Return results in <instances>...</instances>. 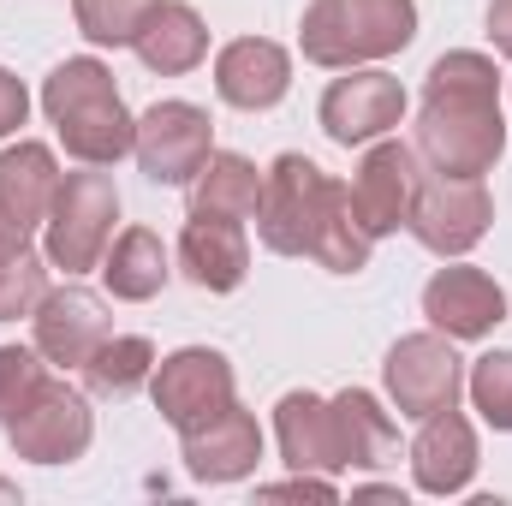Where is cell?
Listing matches in <instances>:
<instances>
[{"instance_id": "6da1fadb", "label": "cell", "mask_w": 512, "mask_h": 506, "mask_svg": "<svg viewBox=\"0 0 512 506\" xmlns=\"http://www.w3.org/2000/svg\"><path fill=\"white\" fill-rule=\"evenodd\" d=\"M411 149L435 173H453V179H483L501 161L507 120H501V72H495L489 54L453 48L429 66Z\"/></svg>"}, {"instance_id": "7a4b0ae2", "label": "cell", "mask_w": 512, "mask_h": 506, "mask_svg": "<svg viewBox=\"0 0 512 506\" xmlns=\"http://www.w3.org/2000/svg\"><path fill=\"white\" fill-rule=\"evenodd\" d=\"M42 114L54 120L66 155L84 161V167H114V161H126L131 143H137V120L126 114L120 84H114V72L96 54L60 60L42 78Z\"/></svg>"}, {"instance_id": "3957f363", "label": "cell", "mask_w": 512, "mask_h": 506, "mask_svg": "<svg viewBox=\"0 0 512 506\" xmlns=\"http://www.w3.org/2000/svg\"><path fill=\"white\" fill-rule=\"evenodd\" d=\"M411 36H417V0H310L298 24L304 60L328 72L393 60L411 48Z\"/></svg>"}, {"instance_id": "277c9868", "label": "cell", "mask_w": 512, "mask_h": 506, "mask_svg": "<svg viewBox=\"0 0 512 506\" xmlns=\"http://www.w3.org/2000/svg\"><path fill=\"white\" fill-rule=\"evenodd\" d=\"M114 221H120V191H114V179L102 167L60 173V191H54L48 221H42L48 268H66V280L102 268V256L114 245Z\"/></svg>"}, {"instance_id": "5b68a950", "label": "cell", "mask_w": 512, "mask_h": 506, "mask_svg": "<svg viewBox=\"0 0 512 506\" xmlns=\"http://www.w3.org/2000/svg\"><path fill=\"white\" fill-rule=\"evenodd\" d=\"M328 173L310 155H280L262 173V203H256V239L274 256H310L322 209H328Z\"/></svg>"}, {"instance_id": "8992f818", "label": "cell", "mask_w": 512, "mask_h": 506, "mask_svg": "<svg viewBox=\"0 0 512 506\" xmlns=\"http://www.w3.org/2000/svg\"><path fill=\"white\" fill-rule=\"evenodd\" d=\"M6 441H12V453L30 459V465H72V459H84L90 441H96V411H90V399H84L78 387H66V381L48 376L30 393V405L6 423Z\"/></svg>"}, {"instance_id": "52a82bcc", "label": "cell", "mask_w": 512, "mask_h": 506, "mask_svg": "<svg viewBox=\"0 0 512 506\" xmlns=\"http://www.w3.org/2000/svg\"><path fill=\"white\" fill-rule=\"evenodd\" d=\"M489 221H495V197L483 179H453V173H423L417 185V203H411V239L435 256H465L489 239Z\"/></svg>"}, {"instance_id": "ba28073f", "label": "cell", "mask_w": 512, "mask_h": 506, "mask_svg": "<svg viewBox=\"0 0 512 506\" xmlns=\"http://www.w3.org/2000/svg\"><path fill=\"white\" fill-rule=\"evenodd\" d=\"M382 381H387V399L399 405V417H417V423H423V417L459 405V393H465V364H459L453 340L429 328V334H405V340L387 352Z\"/></svg>"}, {"instance_id": "9c48e42d", "label": "cell", "mask_w": 512, "mask_h": 506, "mask_svg": "<svg viewBox=\"0 0 512 506\" xmlns=\"http://www.w3.org/2000/svg\"><path fill=\"white\" fill-rule=\"evenodd\" d=\"M137 167L155 185H191L197 167L215 155V120L197 102H155L137 120V143H131Z\"/></svg>"}, {"instance_id": "30bf717a", "label": "cell", "mask_w": 512, "mask_h": 506, "mask_svg": "<svg viewBox=\"0 0 512 506\" xmlns=\"http://www.w3.org/2000/svg\"><path fill=\"white\" fill-rule=\"evenodd\" d=\"M149 393H155V411H161L179 435L197 429V423H209V417H221V411L239 399L233 364H227L215 346H185V352L161 358L155 376H149Z\"/></svg>"}, {"instance_id": "8fae6325", "label": "cell", "mask_w": 512, "mask_h": 506, "mask_svg": "<svg viewBox=\"0 0 512 506\" xmlns=\"http://www.w3.org/2000/svg\"><path fill=\"white\" fill-rule=\"evenodd\" d=\"M417 185H423V155L399 137H376L358 161V179H352V209L364 221L370 239H387L411 221V203H417Z\"/></svg>"}, {"instance_id": "7c38bea8", "label": "cell", "mask_w": 512, "mask_h": 506, "mask_svg": "<svg viewBox=\"0 0 512 506\" xmlns=\"http://www.w3.org/2000/svg\"><path fill=\"white\" fill-rule=\"evenodd\" d=\"M322 131L340 143V149H358V143H376L405 120V84L393 72H352V78H334L322 90V108H316Z\"/></svg>"}, {"instance_id": "4fadbf2b", "label": "cell", "mask_w": 512, "mask_h": 506, "mask_svg": "<svg viewBox=\"0 0 512 506\" xmlns=\"http://www.w3.org/2000/svg\"><path fill=\"white\" fill-rule=\"evenodd\" d=\"M423 316L435 334L447 340H483L507 322V292L495 286V274L483 268H435L423 286Z\"/></svg>"}, {"instance_id": "5bb4252c", "label": "cell", "mask_w": 512, "mask_h": 506, "mask_svg": "<svg viewBox=\"0 0 512 506\" xmlns=\"http://www.w3.org/2000/svg\"><path fill=\"white\" fill-rule=\"evenodd\" d=\"M36 352L48 358V364H60V370H84L90 358H96V346L114 334V322H108V304L96 298V292H84V286H48V298L36 304Z\"/></svg>"}, {"instance_id": "9a60e30c", "label": "cell", "mask_w": 512, "mask_h": 506, "mask_svg": "<svg viewBox=\"0 0 512 506\" xmlns=\"http://www.w3.org/2000/svg\"><path fill=\"white\" fill-rule=\"evenodd\" d=\"M215 90L227 108H245V114H268L286 102L292 90V54L268 36H239L215 54Z\"/></svg>"}, {"instance_id": "2e32d148", "label": "cell", "mask_w": 512, "mask_h": 506, "mask_svg": "<svg viewBox=\"0 0 512 506\" xmlns=\"http://www.w3.org/2000/svg\"><path fill=\"white\" fill-rule=\"evenodd\" d=\"M179 441H185V471L197 483H245L256 465H262V429H256V417L239 399L221 417L185 429Z\"/></svg>"}, {"instance_id": "e0dca14e", "label": "cell", "mask_w": 512, "mask_h": 506, "mask_svg": "<svg viewBox=\"0 0 512 506\" xmlns=\"http://www.w3.org/2000/svg\"><path fill=\"white\" fill-rule=\"evenodd\" d=\"M477 429L459 417V405H447V411H435V417H423V429H417V441H411V477H417V489L423 495H465L471 489V477H477Z\"/></svg>"}, {"instance_id": "ac0fdd59", "label": "cell", "mask_w": 512, "mask_h": 506, "mask_svg": "<svg viewBox=\"0 0 512 506\" xmlns=\"http://www.w3.org/2000/svg\"><path fill=\"white\" fill-rule=\"evenodd\" d=\"M274 441H280V459L292 471H316V477H340L346 471V453H340V429H334V405L322 393H286L274 405Z\"/></svg>"}, {"instance_id": "d6986e66", "label": "cell", "mask_w": 512, "mask_h": 506, "mask_svg": "<svg viewBox=\"0 0 512 506\" xmlns=\"http://www.w3.org/2000/svg\"><path fill=\"white\" fill-rule=\"evenodd\" d=\"M179 268L191 286L203 292H239L245 274H251V239H245V221H227V215H191L185 233H179Z\"/></svg>"}, {"instance_id": "ffe728a7", "label": "cell", "mask_w": 512, "mask_h": 506, "mask_svg": "<svg viewBox=\"0 0 512 506\" xmlns=\"http://www.w3.org/2000/svg\"><path fill=\"white\" fill-rule=\"evenodd\" d=\"M131 48H137V60H143L155 78H185V72H197V66L209 60V24H203L197 6L161 0V6L143 18V30H137Z\"/></svg>"}, {"instance_id": "44dd1931", "label": "cell", "mask_w": 512, "mask_h": 506, "mask_svg": "<svg viewBox=\"0 0 512 506\" xmlns=\"http://www.w3.org/2000/svg\"><path fill=\"white\" fill-rule=\"evenodd\" d=\"M60 191V161L48 143H12L0 149V209L18 221V227H42L48 221V203Z\"/></svg>"}, {"instance_id": "7402d4cb", "label": "cell", "mask_w": 512, "mask_h": 506, "mask_svg": "<svg viewBox=\"0 0 512 506\" xmlns=\"http://www.w3.org/2000/svg\"><path fill=\"white\" fill-rule=\"evenodd\" d=\"M328 405H334L340 453H346V465H352V471H382V465L399 459V429H393V417L382 411V399H376V393L346 387V393H334Z\"/></svg>"}, {"instance_id": "603a6c76", "label": "cell", "mask_w": 512, "mask_h": 506, "mask_svg": "<svg viewBox=\"0 0 512 506\" xmlns=\"http://www.w3.org/2000/svg\"><path fill=\"white\" fill-rule=\"evenodd\" d=\"M256 203H262V167L239 149H215L191 179V215L256 221Z\"/></svg>"}, {"instance_id": "cb8c5ba5", "label": "cell", "mask_w": 512, "mask_h": 506, "mask_svg": "<svg viewBox=\"0 0 512 506\" xmlns=\"http://www.w3.org/2000/svg\"><path fill=\"white\" fill-rule=\"evenodd\" d=\"M167 274H173V262H167V245L149 233V227H126L108 256H102V280H108V292L120 298V304H149L161 286H167Z\"/></svg>"}, {"instance_id": "d4e9b609", "label": "cell", "mask_w": 512, "mask_h": 506, "mask_svg": "<svg viewBox=\"0 0 512 506\" xmlns=\"http://www.w3.org/2000/svg\"><path fill=\"white\" fill-rule=\"evenodd\" d=\"M370 251H376V239L364 233V221H358V209H352V185H328V209H322V227H316V245L310 256L328 268V274H358V268H370Z\"/></svg>"}, {"instance_id": "484cf974", "label": "cell", "mask_w": 512, "mask_h": 506, "mask_svg": "<svg viewBox=\"0 0 512 506\" xmlns=\"http://www.w3.org/2000/svg\"><path fill=\"white\" fill-rule=\"evenodd\" d=\"M155 346L143 340V334H108L102 346H96V358L84 364V381L96 387V393H108V399H126L137 393L143 381L155 376Z\"/></svg>"}, {"instance_id": "4316f807", "label": "cell", "mask_w": 512, "mask_h": 506, "mask_svg": "<svg viewBox=\"0 0 512 506\" xmlns=\"http://www.w3.org/2000/svg\"><path fill=\"white\" fill-rule=\"evenodd\" d=\"M155 6H161V0H72L78 30H84L96 48H131L137 30H143V18H149Z\"/></svg>"}, {"instance_id": "83f0119b", "label": "cell", "mask_w": 512, "mask_h": 506, "mask_svg": "<svg viewBox=\"0 0 512 506\" xmlns=\"http://www.w3.org/2000/svg\"><path fill=\"white\" fill-rule=\"evenodd\" d=\"M465 393H471V405L483 411L489 429L512 435V346L507 352H483L471 364V376H465Z\"/></svg>"}, {"instance_id": "f1b7e54d", "label": "cell", "mask_w": 512, "mask_h": 506, "mask_svg": "<svg viewBox=\"0 0 512 506\" xmlns=\"http://www.w3.org/2000/svg\"><path fill=\"white\" fill-rule=\"evenodd\" d=\"M48 298V256L24 251L0 262V322H18V316H36V304Z\"/></svg>"}, {"instance_id": "f546056e", "label": "cell", "mask_w": 512, "mask_h": 506, "mask_svg": "<svg viewBox=\"0 0 512 506\" xmlns=\"http://www.w3.org/2000/svg\"><path fill=\"white\" fill-rule=\"evenodd\" d=\"M48 381L42 370V352H30V346H0V429L30 405V393Z\"/></svg>"}, {"instance_id": "4dcf8cb0", "label": "cell", "mask_w": 512, "mask_h": 506, "mask_svg": "<svg viewBox=\"0 0 512 506\" xmlns=\"http://www.w3.org/2000/svg\"><path fill=\"white\" fill-rule=\"evenodd\" d=\"M24 114H30V90H24V84L0 66V143L24 126Z\"/></svg>"}, {"instance_id": "1f68e13d", "label": "cell", "mask_w": 512, "mask_h": 506, "mask_svg": "<svg viewBox=\"0 0 512 506\" xmlns=\"http://www.w3.org/2000/svg\"><path fill=\"white\" fill-rule=\"evenodd\" d=\"M489 42H495V54L512 60V0H489Z\"/></svg>"}, {"instance_id": "d6a6232c", "label": "cell", "mask_w": 512, "mask_h": 506, "mask_svg": "<svg viewBox=\"0 0 512 506\" xmlns=\"http://www.w3.org/2000/svg\"><path fill=\"white\" fill-rule=\"evenodd\" d=\"M24 251H30V227H18V221L0 209V262H6V256H24Z\"/></svg>"}, {"instance_id": "836d02e7", "label": "cell", "mask_w": 512, "mask_h": 506, "mask_svg": "<svg viewBox=\"0 0 512 506\" xmlns=\"http://www.w3.org/2000/svg\"><path fill=\"white\" fill-rule=\"evenodd\" d=\"M0 501H18V489H12V483H0Z\"/></svg>"}]
</instances>
